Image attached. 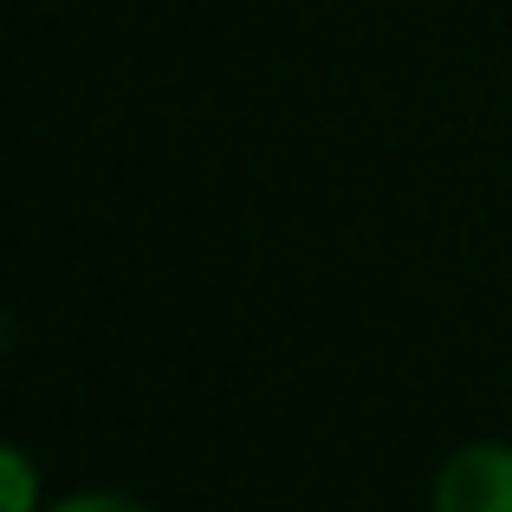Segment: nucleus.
Returning a JSON list of instances; mask_svg holds the SVG:
<instances>
[{
  "mask_svg": "<svg viewBox=\"0 0 512 512\" xmlns=\"http://www.w3.org/2000/svg\"><path fill=\"white\" fill-rule=\"evenodd\" d=\"M435 512H512V441H467L435 474Z\"/></svg>",
  "mask_w": 512,
  "mask_h": 512,
  "instance_id": "f257e3e1",
  "label": "nucleus"
},
{
  "mask_svg": "<svg viewBox=\"0 0 512 512\" xmlns=\"http://www.w3.org/2000/svg\"><path fill=\"white\" fill-rule=\"evenodd\" d=\"M0 480H7V506H0V512H46V506H39L33 461H26L20 448H7V454H0Z\"/></svg>",
  "mask_w": 512,
  "mask_h": 512,
  "instance_id": "f03ea898",
  "label": "nucleus"
},
{
  "mask_svg": "<svg viewBox=\"0 0 512 512\" xmlns=\"http://www.w3.org/2000/svg\"><path fill=\"white\" fill-rule=\"evenodd\" d=\"M46 512H150V506L130 500V493H65V500H52Z\"/></svg>",
  "mask_w": 512,
  "mask_h": 512,
  "instance_id": "7ed1b4c3",
  "label": "nucleus"
}]
</instances>
